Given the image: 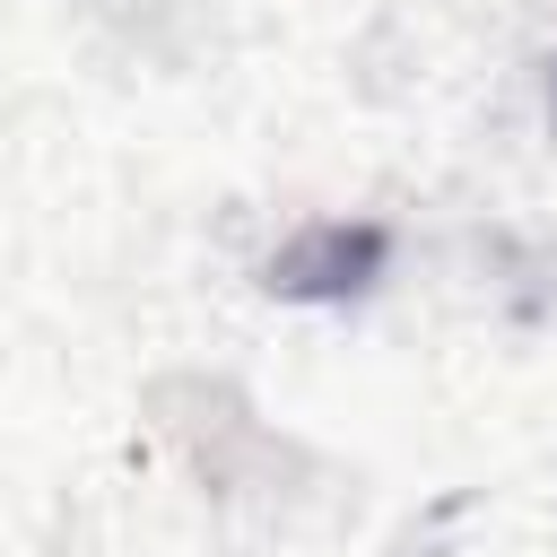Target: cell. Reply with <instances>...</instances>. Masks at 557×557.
<instances>
[{"label":"cell","instance_id":"6da1fadb","mask_svg":"<svg viewBox=\"0 0 557 557\" xmlns=\"http://www.w3.org/2000/svg\"><path fill=\"white\" fill-rule=\"evenodd\" d=\"M383 261H392V226L322 218V226H305V235H287L270 252V296H287V305H348V296H366L383 278Z\"/></svg>","mask_w":557,"mask_h":557},{"label":"cell","instance_id":"7a4b0ae2","mask_svg":"<svg viewBox=\"0 0 557 557\" xmlns=\"http://www.w3.org/2000/svg\"><path fill=\"white\" fill-rule=\"evenodd\" d=\"M548 113H557V78H548Z\"/></svg>","mask_w":557,"mask_h":557}]
</instances>
